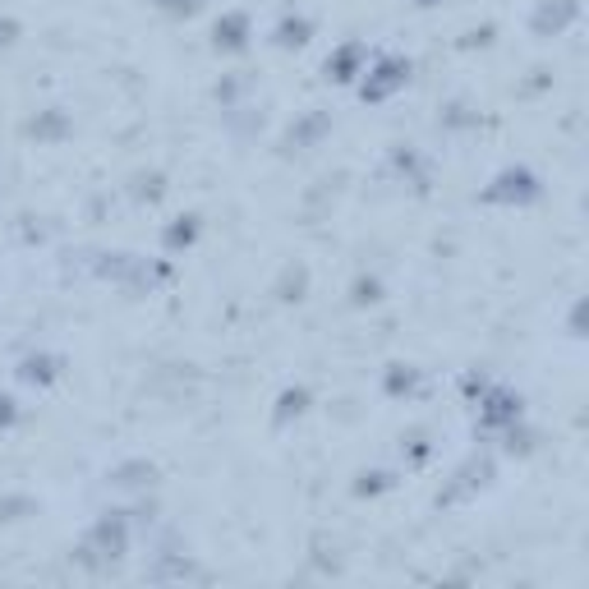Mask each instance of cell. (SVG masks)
<instances>
[{"label":"cell","mask_w":589,"mask_h":589,"mask_svg":"<svg viewBox=\"0 0 589 589\" xmlns=\"http://www.w3.org/2000/svg\"><path fill=\"white\" fill-rule=\"evenodd\" d=\"M281 47H304L309 42V23L304 18H294V23H281V37H277Z\"/></svg>","instance_id":"cell-1"}]
</instances>
